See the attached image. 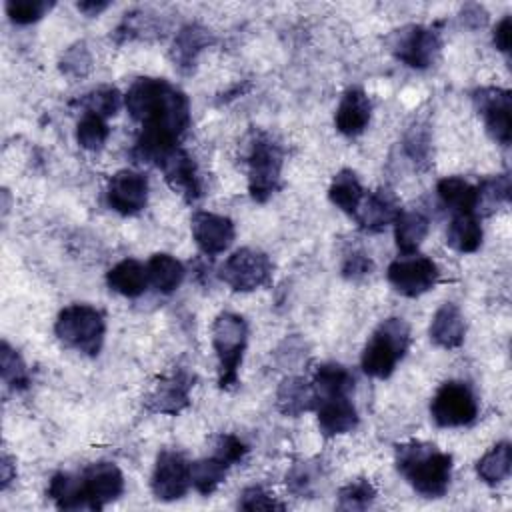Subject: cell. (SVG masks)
I'll return each instance as SVG.
<instances>
[{"mask_svg":"<svg viewBox=\"0 0 512 512\" xmlns=\"http://www.w3.org/2000/svg\"><path fill=\"white\" fill-rule=\"evenodd\" d=\"M124 106L142 130L180 140L190 126V102L164 78H136L124 94Z\"/></svg>","mask_w":512,"mask_h":512,"instance_id":"6da1fadb","label":"cell"},{"mask_svg":"<svg viewBox=\"0 0 512 512\" xmlns=\"http://www.w3.org/2000/svg\"><path fill=\"white\" fill-rule=\"evenodd\" d=\"M396 470L424 498H442L452 480V456L424 440L400 442L394 448Z\"/></svg>","mask_w":512,"mask_h":512,"instance_id":"7a4b0ae2","label":"cell"},{"mask_svg":"<svg viewBox=\"0 0 512 512\" xmlns=\"http://www.w3.org/2000/svg\"><path fill=\"white\" fill-rule=\"evenodd\" d=\"M284 166L282 144L264 130H252L246 150L248 192L252 200L266 202L280 190Z\"/></svg>","mask_w":512,"mask_h":512,"instance_id":"3957f363","label":"cell"},{"mask_svg":"<svg viewBox=\"0 0 512 512\" xmlns=\"http://www.w3.org/2000/svg\"><path fill=\"white\" fill-rule=\"evenodd\" d=\"M410 342V326L404 318L392 316L382 320L362 350L360 366L364 374L380 380L388 378L396 370L398 362L406 356Z\"/></svg>","mask_w":512,"mask_h":512,"instance_id":"277c9868","label":"cell"},{"mask_svg":"<svg viewBox=\"0 0 512 512\" xmlns=\"http://www.w3.org/2000/svg\"><path fill=\"white\" fill-rule=\"evenodd\" d=\"M248 344V324L236 312H220L212 322V348L218 360V386L230 390L238 384V370L242 366Z\"/></svg>","mask_w":512,"mask_h":512,"instance_id":"5b68a950","label":"cell"},{"mask_svg":"<svg viewBox=\"0 0 512 512\" xmlns=\"http://www.w3.org/2000/svg\"><path fill=\"white\" fill-rule=\"evenodd\" d=\"M104 332V316L90 304H70L60 310L54 322L58 340L88 356H96L102 350Z\"/></svg>","mask_w":512,"mask_h":512,"instance_id":"8992f818","label":"cell"},{"mask_svg":"<svg viewBox=\"0 0 512 512\" xmlns=\"http://www.w3.org/2000/svg\"><path fill=\"white\" fill-rule=\"evenodd\" d=\"M386 44L394 58L410 68L424 70L436 62L442 48V38L440 32L432 26L406 24L394 30L386 38Z\"/></svg>","mask_w":512,"mask_h":512,"instance_id":"52a82bcc","label":"cell"},{"mask_svg":"<svg viewBox=\"0 0 512 512\" xmlns=\"http://www.w3.org/2000/svg\"><path fill=\"white\" fill-rule=\"evenodd\" d=\"M222 282L234 292H254L272 280V262L268 254L256 248H238L220 266Z\"/></svg>","mask_w":512,"mask_h":512,"instance_id":"ba28073f","label":"cell"},{"mask_svg":"<svg viewBox=\"0 0 512 512\" xmlns=\"http://www.w3.org/2000/svg\"><path fill=\"white\" fill-rule=\"evenodd\" d=\"M430 414L440 428L468 426L478 418L476 394L466 382L448 380L436 390L430 402Z\"/></svg>","mask_w":512,"mask_h":512,"instance_id":"9c48e42d","label":"cell"},{"mask_svg":"<svg viewBox=\"0 0 512 512\" xmlns=\"http://www.w3.org/2000/svg\"><path fill=\"white\" fill-rule=\"evenodd\" d=\"M386 278L398 294L418 298L436 286L440 270L438 264L428 256L404 254L388 264Z\"/></svg>","mask_w":512,"mask_h":512,"instance_id":"30bf717a","label":"cell"},{"mask_svg":"<svg viewBox=\"0 0 512 512\" xmlns=\"http://www.w3.org/2000/svg\"><path fill=\"white\" fill-rule=\"evenodd\" d=\"M472 104L482 118L488 136L500 146H508L512 138L510 90L498 86H480L472 92Z\"/></svg>","mask_w":512,"mask_h":512,"instance_id":"8fae6325","label":"cell"},{"mask_svg":"<svg viewBox=\"0 0 512 512\" xmlns=\"http://www.w3.org/2000/svg\"><path fill=\"white\" fill-rule=\"evenodd\" d=\"M352 392L346 388H334V390H314L316 394V418L320 432L326 438L342 436L352 432L358 426V410L352 402Z\"/></svg>","mask_w":512,"mask_h":512,"instance_id":"7c38bea8","label":"cell"},{"mask_svg":"<svg viewBox=\"0 0 512 512\" xmlns=\"http://www.w3.org/2000/svg\"><path fill=\"white\" fill-rule=\"evenodd\" d=\"M190 462L178 450H160L154 462L150 488L156 500H180L190 488Z\"/></svg>","mask_w":512,"mask_h":512,"instance_id":"4fadbf2b","label":"cell"},{"mask_svg":"<svg viewBox=\"0 0 512 512\" xmlns=\"http://www.w3.org/2000/svg\"><path fill=\"white\" fill-rule=\"evenodd\" d=\"M106 202L122 216H136L148 204V178L138 170H118L108 180Z\"/></svg>","mask_w":512,"mask_h":512,"instance_id":"5bb4252c","label":"cell"},{"mask_svg":"<svg viewBox=\"0 0 512 512\" xmlns=\"http://www.w3.org/2000/svg\"><path fill=\"white\" fill-rule=\"evenodd\" d=\"M194 386V376L186 370H174L172 374L160 378L144 404L152 414L176 416L190 404V390Z\"/></svg>","mask_w":512,"mask_h":512,"instance_id":"9a60e30c","label":"cell"},{"mask_svg":"<svg viewBox=\"0 0 512 512\" xmlns=\"http://www.w3.org/2000/svg\"><path fill=\"white\" fill-rule=\"evenodd\" d=\"M88 510H102L124 492V474L114 462L98 460L82 470Z\"/></svg>","mask_w":512,"mask_h":512,"instance_id":"2e32d148","label":"cell"},{"mask_svg":"<svg viewBox=\"0 0 512 512\" xmlns=\"http://www.w3.org/2000/svg\"><path fill=\"white\" fill-rule=\"evenodd\" d=\"M190 230L196 246L206 256L222 254L224 250H228L236 236L234 222L228 216L208 210H198L192 214Z\"/></svg>","mask_w":512,"mask_h":512,"instance_id":"e0dca14e","label":"cell"},{"mask_svg":"<svg viewBox=\"0 0 512 512\" xmlns=\"http://www.w3.org/2000/svg\"><path fill=\"white\" fill-rule=\"evenodd\" d=\"M156 168L162 170L168 186L186 202H196L202 196V178L194 158L182 148H174Z\"/></svg>","mask_w":512,"mask_h":512,"instance_id":"ac0fdd59","label":"cell"},{"mask_svg":"<svg viewBox=\"0 0 512 512\" xmlns=\"http://www.w3.org/2000/svg\"><path fill=\"white\" fill-rule=\"evenodd\" d=\"M400 212L402 206L396 192L382 186L364 196L354 218L364 232H382L386 226L396 222Z\"/></svg>","mask_w":512,"mask_h":512,"instance_id":"d6986e66","label":"cell"},{"mask_svg":"<svg viewBox=\"0 0 512 512\" xmlns=\"http://www.w3.org/2000/svg\"><path fill=\"white\" fill-rule=\"evenodd\" d=\"M370 118H372V102L368 94L358 86L348 88L342 94L334 114L336 130L344 136H358L368 128Z\"/></svg>","mask_w":512,"mask_h":512,"instance_id":"ffe728a7","label":"cell"},{"mask_svg":"<svg viewBox=\"0 0 512 512\" xmlns=\"http://www.w3.org/2000/svg\"><path fill=\"white\" fill-rule=\"evenodd\" d=\"M430 340L446 350L462 346L466 336V320L462 310L454 302H444L432 316L430 322Z\"/></svg>","mask_w":512,"mask_h":512,"instance_id":"44dd1931","label":"cell"},{"mask_svg":"<svg viewBox=\"0 0 512 512\" xmlns=\"http://www.w3.org/2000/svg\"><path fill=\"white\" fill-rule=\"evenodd\" d=\"M212 34L208 28L200 24H186L178 30L174 42H172V60L174 66H178L182 72L192 70L196 64L198 54L212 44Z\"/></svg>","mask_w":512,"mask_h":512,"instance_id":"7402d4cb","label":"cell"},{"mask_svg":"<svg viewBox=\"0 0 512 512\" xmlns=\"http://www.w3.org/2000/svg\"><path fill=\"white\" fill-rule=\"evenodd\" d=\"M316 394L312 382H306L298 376H288L280 382L276 390V406L284 416H300L308 410H314Z\"/></svg>","mask_w":512,"mask_h":512,"instance_id":"603a6c76","label":"cell"},{"mask_svg":"<svg viewBox=\"0 0 512 512\" xmlns=\"http://www.w3.org/2000/svg\"><path fill=\"white\" fill-rule=\"evenodd\" d=\"M48 496L58 510H84L88 508V496L84 478L72 472H56L48 482Z\"/></svg>","mask_w":512,"mask_h":512,"instance_id":"cb8c5ba5","label":"cell"},{"mask_svg":"<svg viewBox=\"0 0 512 512\" xmlns=\"http://www.w3.org/2000/svg\"><path fill=\"white\" fill-rule=\"evenodd\" d=\"M106 284L112 292L136 298L140 296L148 286V272L146 266L134 258H124L118 264H114L106 274Z\"/></svg>","mask_w":512,"mask_h":512,"instance_id":"d4e9b609","label":"cell"},{"mask_svg":"<svg viewBox=\"0 0 512 512\" xmlns=\"http://www.w3.org/2000/svg\"><path fill=\"white\" fill-rule=\"evenodd\" d=\"M430 230V220L422 210H402L394 222V240L402 254H416Z\"/></svg>","mask_w":512,"mask_h":512,"instance_id":"484cf974","label":"cell"},{"mask_svg":"<svg viewBox=\"0 0 512 512\" xmlns=\"http://www.w3.org/2000/svg\"><path fill=\"white\" fill-rule=\"evenodd\" d=\"M364 196H366V190H364L362 182L358 180L356 172L350 168H342L338 174H334V178L328 186L330 202L350 216H356Z\"/></svg>","mask_w":512,"mask_h":512,"instance_id":"4316f807","label":"cell"},{"mask_svg":"<svg viewBox=\"0 0 512 512\" xmlns=\"http://www.w3.org/2000/svg\"><path fill=\"white\" fill-rule=\"evenodd\" d=\"M482 224L476 214L462 212L454 214L448 228H446V244L462 254L476 252L482 244Z\"/></svg>","mask_w":512,"mask_h":512,"instance_id":"83f0119b","label":"cell"},{"mask_svg":"<svg viewBox=\"0 0 512 512\" xmlns=\"http://www.w3.org/2000/svg\"><path fill=\"white\" fill-rule=\"evenodd\" d=\"M146 272H148V284H152V288L160 294H170L178 290L186 276L182 262L166 252L154 254L146 264Z\"/></svg>","mask_w":512,"mask_h":512,"instance_id":"f1b7e54d","label":"cell"},{"mask_svg":"<svg viewBox=\"0 0 512 512\" xmlns=\"http://www.w3.org/2000/svg\"><path fill=\"white\" fill-rule=\"evenodd\" d=\"M436 194L446 208L454 214L470 212L476 214V186L460 176L440 178L436 184Z\"/></svg>","mask_w":512,"mask_h":512,"instance_id":"f546056e","label":"cell"},{"mask_svg":"<svg viewBox=\"0 0 512 512\" xmlns=\"http://www.w3.org/2000/svg\"><path fill=\"white\" fill-rule=\"evenodd\" d=\"M510 470H512V446L508 440L494 444L476 462V474L488 486H496L504 482L510 476Z\"/></svg>","mask_w":512,"mask_h":512,"instance_id":"4dcf8cb0","label":"cell"},{"mask_svg":"<svg viewBox=\"0 0 512 512\" xmlns=\"http://www.w3.org/2000/svg\"><path fill=\"white\" fill-rule=\"evenodd\" d=\"M228 468L230 466L214 454L190 462V484L198 494L210 496L224 482Z\"/></svg>","mask_w":512,"mask_h":512,"instance_id":"1f68e13d","label":"cell"},{"mask_svg":"<svg viewBox=\"0 0 512 512\" xmlns=\"http://www.w3.org/2000/svg\"><path fill=\"white\" fill-rule=\"evenodd\" d=\"M510 200V176L496 174L484 178L476 186V216L478 214H492L498 206L508 204Z\"/></svg>","mask_w":512,"mask_h":512,"instance_id":"d6a6232c","label":"cell"},{"mask_svg":"<svg viewBox=\"0 0 512 512\" xmlns=\"http://www.w3.org/2000/svg\"><path fill=\"white\" fill-rule=\"evenodd\" d=\"M324 478L322 466L316 460L296 462L286 474V486L296 496H312Z\"/></svg>","mask_w":512,"mask_h":512,"instance_id":"836d02e7","label":"cell"},{"mask_svg":"<svg viewBox=\"0 0 512 512\" xmlns=\"http://www.w3.org/2000/svg\"><path fill=\"white\" fill-rule=\"evenodd\" d=\"M108 136H110V128L106 124V118L98 114L84 112L76 124V142L84 150H90V152L100 150L106 144Z\"/></svg>","mask_w":512,"mask_h":512,"instance_id":"e575fe53","label":"cell"},{"mask_svg":"<svg viewBox=\"0 0 512 512\" xmlns=\"http://www.w3.org/2000/svg\"><path fill=\"white\" fill-rule=\"evenodd\" d=\"M0 372H2L4 384L12 390H26L30 384L26 362L22 360L18 350H14L6 340L2 342V348H0Z\"/></svg>","mask_w":512,"mask_h":512,"instance_id":"d590c367","label":"cell"},{"mask_svg":"<svg viewBox=\"0 0 512 512\" xmlns=\"http://www.w3.org/2000/svg\"><path fill=\"white\" fill-rule=\"evenodd\" d=\"M78 104L84 108V112L98 114L102 118L116 116L122 106V96L114 86H98L90 92H86Z\"/></svg>","mask_w":512,"mask_h":512,"instance_id":"8d00e7d4","label":"cell"},{"mask_svg":"<svg viewBox=\"0 0 512 512\" xmlns=\"http://www.w3.org/2000/svg\"><path fill=\"white\" fill-rule=\"evenodd\" d=\"M374 500H376V488L372 486V482L366 478H358L338 490L336 506L340 510H364L372 506Z\"/></svg>","mask_w":512,"mask_h":512,"instance_id":"74e56055","label":"cell"},{"mask_svg":"<svg viewBox=\"0 0 512 512\" xmlns=\"http://www.w3.org/2000/svg\"><path fill=\"white\" fill-rule=\"evenodd\" d=\"M430 146H432V136H430V126L426 122L416 120L406 136H404V150L410 156V160L416 166H426L430 162Z\"/></svg>","mask_w":512,"mask_h":512,"instance_id":"f35d334b","label":"cell"},{"mask_svg":"<svg viewBox=\"0 0 512 512\" xmlns=\"http://www.w3.org/2000/svg\"><path fill=\"white\" fill-rule=\"evenodd\" d=\"M52 6L54 2L48 0H8L6 14L14 24L26 26L44 18L52 10Z\"/></svg>","mask_w":512,"mask_h":512,"instance_id":"ab89813d","label":"cell"},{"mask_svg":"<svg viewBox=\"0 0 512 512\" xmlns=\"http://www.w3.org/2000/svg\"><path fill=\"white\" fill-rule=\"evenodd\" d=\"M90 68H92V58L84 42H76L74 46H70L60 60V70L68 78H82L90 72Z\"/></svg>","mask_w":512,"mask_h":512,"instance_id":"60d3db41","label":"cell"},{"mask_svg":"<svg viewBox=\"0 0 512 512\" xmlns=\"http://www.w3.org/2000/svg\"><path fill=\"white\" fill-rule=\"evenodd\" d=\"M238 508L242 510H284V504L274 498L266 488L252 484L246 486L238 496Z\"/></svg>","mask_w":512,"mask_h":512,"instance_id":"b9f144b4","label":"cell"},{"mask_svg":"<svg viewBox=\"0 0 512 512\" xmlns=\"http://www.w3.org/2000/svg\"><path fill=\"white\" fill-rule=\"evenodd\" d=\"M214 456L224 460L228 466L242 462V458L248 454V446L234 434H218L214 440Z\"/></svg>","mask_w":512,"mask_h":512,"instance_id":"7bdbcfd3","label":"cell"},{"mask_svg":"<svg viewBox=\"0 0 512 512\" xmlns=\"http://www.w3.org/2000/svg\"><path fill=\"white\" fill-rule=\"evenodd\" d=\"M372 268H374V264H372L370 256L360 250H354L342 262V276L346 280H360V278L368 276L372 272Z\"/></svg>","mask_w":512,"mask_h":512,"instance_id":"ee69618b","label":"cell"},{"mask_svg":"<svg viewBox=\"0 0 512 512\" xmlns=\"http://www.w3.org/2000/svg\"><path fill=\"white\" fill-rule=\"evenodd\" d=\"M492 42L494 46L508 54L510 52V16H504L496 26H494V32H492Z\"/></svg>","mask_w":512,"mask_h":512,"instance_id":"f6af8a7d","label":"cell"},{"mask_svg":"<svg viewBox=\"0 0 512 512\" xmlns=\"http://www.w3.org/2000/svg\"><path fill=\"white\" fill-rule=\"evenodd\" d=\"M0 472H2V476H0V478H2V490H6L8 484L16 478V464H14V460H12L8 454L2 456Z\"/></svg>","mask_w":512,"mask_h":512,"instance_id":"bcb514c9","label":"cell"},{"mask_svg":"<svg viewBox=\"0 0 512 512\" xmlns=\"http://www.w3.org/2000/svg\"><path fill=\"white\" fill-rule=\"evenodd\" d=\"M462 20L468 22V20H476V26H482L486 22V12L482 6L478 4H470L466 8H462Z\"/></svg>","mask_w":512,"mask_h":512,"instance_id":"7dc6e473","label":"cell"},{"mask_svg":"<svg viewBox=\"0 0 512 512\" xmlns=\"http://www.w3.org/2000/svg\"><path fill=\"white\" fill-rule=\"evenodd\" d=\"M110 4L108 2H94V0H88V2H78L76 4V8L82 12V14H86V16H98L100 12H104L106 8H108Z\"/></svg>","mask_w":512,"mask_h":512,"instance_id":"c3c4849f","label":"cell"}]
</instances>
